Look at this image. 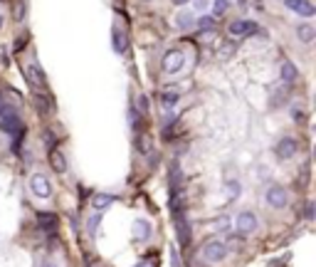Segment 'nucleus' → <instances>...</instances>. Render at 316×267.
I'll use <instances>...</instances> for the list:
<instances>
[{
    "instance_id": "obj_13",
    "label": "nucleus",
    "mask_w": 316,
    "mask_h": 267,
    "mask_svg": "<svg viewBox=\"0 0 316 267\" xmlns=\"http://www.w3.org/2000/svg\"><path fill=\"white\" fill-rule=\"evenodd\" d=\"M134 238L136 240H148L151 238V223L148 220H136V225H134Z\"/></svg>"
},
{
    "instance_id": "obj_6",
    "label": "nucleus",
    "mask_w": 316,
    "mask_h": 267,
    "mask_svg": "<svg viewBox=\"0 0 316 267\" xmlns=\"http://www.w3.org/2000/svg\"><path fill=\"white\" fill-rule=\"evenodd\" d=\"M30 190H32L35 198H50V196H52V185H50L47 176H42V173H32V178H30Z\"/></svg>"
},
{
    "instance_id": "obj_15",
    "label": "nucleus",
    "mask_w": 316,
    "mask_h": 267,
    "mask_svg": "<svg viewBox=\"0 0 316 267\" xmlns=\"http://www.w3.org/2000/svg\"><path fill=\"white\" fill-rule=\"evenodd\" d=\"M37 223H40V227H45V230H55L59 220H57L55 213H37Z\"/></svg>"
},
{
    "instance_id": "obj_30",
    "label": "nucleus",
    "mask_w": 316,
    "mask_h": 267,
    "mask_svg": "<svg viewBox=\"0 0 316 267\" xmlns=\"http://www.w3.org/2000/svg\"><path fill=\"white\" fill-rule=\"evenodd\" d=\"M292 117H294V122H304V111H301L299 106H294V109H292Z\"/></svg>"
},
{
    "instance_id": "obj_1",
    "label": "nucleus",
    "mask_w": 316,
    "mask_h": 267,
    "mask_svg": "<svg viewBox=\"0 0 316 267\" xmlns=\"http://www.w3.org/2000/svg\"><path fill=\"white\" fill-rule=\"evenodd\" d=\"M0 131L13 134L15 139H22V122L18 119V114L13 109H8L5 104L0 106Z\"/></svg>"
},
{
    "instance_id": "obj_24",
    "label": "nucleus",
    "mask_w": 316,
    "mask_h": 267,
    "mask_svg": "<svg viewBox=\"0 0 316 267\" xmlns=\"http://www.w3.org/2000/svg\"><path fill=\"white\" fill-rule=\"evenodd\" d=\"M27 77H30V82L37 87V84H42V74H40V69H37V64H30L27 67Z\"/></svg>"
},
{
    "instance_id": "obj_39",
    "label": "nucleus",
    "mask_w": 316,
    "mask_h": 267,
    "mask_svg": "<svg viewBox=\"0 0 316 267\" xmlns=\"http://www.w3.org/2000/svg\"><path fill=\"white\" fill-rule=\"evenodd\" d=\"M0 27H3V15H0Z\"/></svg>"
},
{
    "instance_id": "obj_25",
    "label": "nucleus",
    "mask_w": 316,
    "mask_h": 267,
    "mask_svg": "<svg viewBox=\"0 0 316 267\" xmlns=\"http://www.w3.org/2000/svg\"><path fill=\"white\" fill-rule=\"evenodd\" d=\"M99 223H101V215H99V213H94V215L87 220V233H89L92 238L97 235V227H99Z\"/></svg>"
},
{
    "instance_id": "obj_5",
    "label": "nucleus",
    "mask_w": 316,
    "mask_h": 267,
    "mask_svg": "<svg viewBox=\"0 0 316 267\" xmlns=\"http://www.w3.org/2000/svg\"><path fill=\"white\" fill-rule=\"evenodd\" d=\"M235 225H237V233H240V235H250V233L257 230L259 220H257V215L252 210H242V213H237Z\"/></svg>"
},
{
    "instance_id": "obj_18",
    "label": "nucleus",
    "mask_w": 316,
    "mask_h": 267,
    "mask_svg": "<svg viewBox=\"0 0 316 267\" xmlns=\"http://www.w3.org/2000/svg\"><path fill=\"white\" fill-rule=\"evenodd\" d=\"M114 52H118V55L126 52V35L118 30V27L114 30Z\"/></svg>"
},
{
    "instance_id": "obj_27",
    "label": "nucleus",
    "mask_w": 316,
    "mask_h": 267,
    "mask_svg": "<svg viewBox=\"0 0 316 267\" xmlns=\"http://www.w3.org/2000/svg\"><path fill=\"white\" fill-rule=\"evenodd\" d=\"M225 10H227V0H213V13L220 18V15H225Z\"/></svg>"
},
{
    "instance_id": "obj_16",
    "label": "nucleus",
    "mask_w": 316,
    "mask_h": 267,
    "mask_svg": "<svg viewBox=\"0 0 316 267\" xmlns=\"http://www.w3.org/2000/svg\"><path fill=\"white\" fill-rule=\"evenodd\" d=\"M225 193H227V201L232 203V201H237V198H240V193H242V185H240V181H227L225 183Z\"/></svg>"
},
{
    "instance_id": "obj_11",
    "label": "nucleus",
    "mask_w": 316,
    "mask_h": 267,
    "mask_svg": "<svg viewBox=\"0 0 316 267\" xmlns=\"http://www.w3.org/2000/svg\"><path fill=\"white\" fill-rule=\"evenodd\" d=\"M296 35H299V40H301L304 45H309V42H314V37H316V27H314L311 22H301V25L296 27Z\"/></svg>"
},
{
    "instance_id": "obj_28",
    "label": "nucleus",
    "mask_w": 316,
    "mask_h": 267,
    "mask_svg": "<svg viewBox=\"0 0 316 267\" xmlns=\"http://www.w3.org/2000/svg\"><path fill=\"white\" fill-rule=\"evenodd\" d=\"M13 18H15L18 22L25 18V3H18V5H15V10H13Z\"/></svg>"
},
{
    "instance_id": "obj_33",
    "label": "nucleus",
    "mask_w": 316,
    "mask_h": 267,
    "mask_svg": "<svg viewBox=\"0 0 316 267\" xmlns=\"http://www.w3.org/2000/svg\"><path fill=\"white\" fill-rule=\"evenodd\" d=\"M138 106H141V111H146V109H148V99H146V97H138Z\"/></svg>"
},
{
    "instance_id": "obj_4",
    "label": "nucleus",
    "mask_w": 316,
    "mask_h": 267,
    "mask_svg": "<svg viewBox=\"0 0 316 267\" xmlns=\"http://www.w3.org/2000/svg\"><path fill=\"white\" fill-rule=\"evenodd\" d=\"M183 64H185V55H183L180 50H168V52L163 55L161 69H163L166 74H178V72L183 69Z\"/></svg>"
},
{
    "instance_id": "obj_7",
    "label": "nucleus",
    "mask_w": 316,
    "mask_h": 267,
    "mask_svg": "<svg viewBox=\"0 0 316 267\" xmlns=\"http://www.w3.org/2000/svg\"><path fill=\"white\" fill-rule=\"evenodd\" d=\"M296 151H299V141H296V139H292V136H284L279 144L274 146V154H276V159H282V161H287V159L296 156Z\"/></svg>"
},
{
    "instance_id": "obj_9",
    "label": "nucleus",
    "mask_w": 316,
    "mask_h": 267,
    "mask_svg": "<svg viewBox=\"0 0 316 267\" xmlns=\"http://www.w3.org/2000/svg\"><path fill=\"white\" fill-rule=\"evenodd\" d=\"M255 30H257V22H252V20H235L227 27V32L232 37H245V35H252Z\"/></svg>"
},
{
    "instance_id": "obj_19",
    "label": "nucleus",
    "mask_w": 316,
    "mask_h": 267,
    "mask_svg": "<svg viewBox=\"0 0 316 267\" xmlns=\"http://www.w3.org/2000/svg\"><path fill=\"white\" fill-rule=\"evenodd\" d=\"M193 25H195V20H193L190 13L180 10V13L176 15V27H178V30H188V27H193Z\"/></svg>"
},
{
    "instance_id": "obj_34",
    "label": "nucleus",
    "mask_w": 316,
    "mask_h": 267,
    "mask_svg": "<svg viewBox=\"0 0 316 267\" xmlns=\"http://www.w3.org/2000/svg\"><path fill=\"white\" fill-rule=\"evenodd\" d=\"M195 8L198 10H205L208 8V0H195Z\"/></svg>"
},
{
    "instance_id": "obj_8",
    "label": "nucleus",
    "mask_w": 316,
    "mask_h": 267,
    "mask_svg": "<svg viewBox=\"0 0 316 267\" xmlns=\"http://www.w3.org/2000/svg\"><path fill=\"white\" fill-rule=\"evenodd\" d=\"M176 233H178V243H180L183 247H188V245H190V225H188L183 210L176 213Z\"/></svg>"
},
{
    "instance_id": "obj_21",
    "label": "nucleus",
    "mask_w": 316,
    "mask_h": 267,
    "mask_svg": "<svg viewBox=\"0 0 316 267\" xmlns=\"http://www.w3.org/2000/svg\"><path fill=\"white\" fill-rule=\"evenodd\" d=\"M217 25H215V18H200L198 20V32H203V35H208V32H213Z\"/></svg>"
},
{
    "instance_id": "obj_38",
    "label": "nucleus",
    "mask_w": 316,
    "mask_h": 267,
    "mask_svg": "<svg viewBox=\"0 0 316 267\" xmlns=\"http://www.w3.org/2000/svg\"><path fill=\"white\" fill-rule=\"evenodd\" d=\"M42 267H57V265H55V262H45Z\"/></svg>"
},
{
    "instance_id": "obj_2",
    "label": "nucleus",
    "mask_w": 316,
    "mask_h": 267,
    "mask_svg": "<svg viewBox=\"0 0 316 267\" xmlns=\"http://www.w3.org/2000/svg\"><path fill=\"white\" fill-rule=\"evenodd\" d=\"M227 252H230L227 243H225V240H217V238L208 240V243H205V247H203V257H205V262H210V265L222 262V260L227 257Z\"/></svg>"
},
{
    "instance_id": "obj_23",
    "label": "nucleus",
    "mask_w": 316,
    "mask_h": 267,
    "mask_svg": "<svg viewBox=\"0 0 316 267\" xmlns=\"http://www.w3.org/2000/svg\"><path fill=\"white\" fill-rule=\"evenodd\" d=\"M178 99H180L178 92H163V94H161V102H163L166 109H173V106L178 104Z\"/></svg>"
},
{
    "instance_id": "obj_35",
    "label": "nucleus",
    "mask_w": 316,
    "mask_h": 267,
    "mask_svg": "<svg viewBox=\"0 0 316 267\" xmlns=\"http://www.w3.org/2000/svg\"><path fill=\"white\" fill-rule=\"evenodd\" d=\"M230 3H232V5H245V0H227V5H230Z\"/></svg>"
},
{
    "instance_id": "obj_29",
    "label": "nucleus",
    "mask_w": 316,
    "mask_h": 267,
    "mask_svg": "<svg viewBox=\"0 0 316 267\" xmlns=\"http://www.w3.org/2000/svg\"><path fill=\"white\" fill-rule=\"evenodd\" d=\"M129 122H131L134 129H138V114H136V109H129Z\"/></svg>"
},
{
    "instance_id": "obj_12",
    "label": "nucleus",
    "mask_w": 316,
    "mask_h": 267,
    "mask_svg": "<svg viewBox=\"0 0 316 267\" xmlns=\"http://www.w3.org/2000/svg\"><path fill=\"white\" fill-rule=\"evenodd\" d=\"M50 164H52V168H55L57 173H64V171H67V159H64L62 151H57V148L50 151Z\"/></svg>"
},
{
    "instance_id": "obj_40",
    "label": "nucleus",
    "mask_w": 316,
    "mask_h": 267,
    "mask_svg": "<svg viewBox=\"0 0 316 267\" xmlns=\"http://www.w3.org/2000/svg\"><path fill=\"white\" fill-rule=\"evenodd\" d=\"M0 106H3V102H0Z\"/></svg>"
},
{
    "instance_id": "obj_26",
    "label": "nucleus",
    "mask_w": 316,
    "mask_h": 267,
    "mask_svg": "<svg viewBox=\"0 0 316 267\" xmlns=\"http://www.w3.org/2000/svg\"><path fill=\"white\" fill-rule=\"evenodd\" d=\"M230 223H232V220H230L227 215H220L213 225H215V230H220V233H222V230H230Z\"/></svg>"
},
{
    "instance_id": "obj_14",
    "label": "nucleus",
    "mask_w": 316,
    "mask_h": 267,
    "mask_svg": "<svg viewBox=\"0 0 316 267\" xmlns=\"http://www.w3.org/2000/svg\"><path fill=\"white\" fill-rule=\"evenodd\" d=\"M296 77H299L296 67H294L292 62H284V64H282V80H284V84H287V87H292V84L296 82Z\"/></svg>"
},
{
    "instance_id": "obj_10",
    "label": "nucleus",
    "mask_w": 316,
    "mask_h": 267,
    "mask_svg": "<svg viewBox=\"0 0 316 267\" xmlns=\"http://www.w3.org/2000/svg\"><path fill=\"white\" fill-rule=\"evenodd\" d=\"M284 5H287L292 13H299V15H304V18H311V15L316 13V8L309 3V0H284Z\"/></svg>"
},
{
    "instance_id": "obj_37",
    "label": "nucleus",
    "mask_w": 316,
    "mask_h": 267,
    "mask_svg": "<svg viewBox=\"0 0 316 267\" xmlns=\"http://www.w3.org/2000/svg\"><path fill=\"white\" fill-rule=\"evenodd\" d=\"M136 267H151V262H141V265H136Z\"/></svg>"
},
{
    "instance_id": "obj_31",
    "label": "nucleus",
    "mask_w": 316,
    "mask_h": 267,
    "mask_svg": "<svg viewBox=\"0 0 316 267\" xmlns=\"http://www.w3.org/2000/svg\"><path fill=\"white\" fill-rule=\"evenodd\" d=\"M242 240H245V235H240V233H237V235H230V238H227V243H230V245H237V243H242Z\"/></svg>"
},
{
    "instance_id": "obj_20",
    "label": "nucleus",
    "mask_w": 316,
    "mask_h": 267,
    "mask_svg": "<svg viewBox=\"0 0 316 267\" xmlns=\"http://www.w3.org/2000/svg\"><path fill=\"white\" fill-rule=\"evenodd\" d=\"M35 102H37V111H40V114H50V111H52V99H50L47 94H37Z\"/></svg>"
},
{
    "instance_id": "obj_32",
    "label": "nucleus",
    "mask_w": 316,
    "mask_h": 267,
    "mask_svg": "<svg viewBox=\"0 0 316 267\" xmlns=\"http://www.w3.org/2000/svg\"><path fill=\"white\" fill-rule=\"evenodd\" d=\"M306 220H314V203H306Z\"/></svg>"
},
{
    "instance_id": "obj_17",
    "label": "nucleus",
    "mask_w": 316,
    "mask_h": 267,
    "mask_svg": "<svg viewBox=\"0 0 316 267\" xmlns=\"http://www.w3.org/2000/svg\"><path fill=\"white\" fill-rule=\"evenodd\" d=\"M114 201H116V198H114V196H109V193H97V196H94V201H92V205H94V208H97V213H99V210L109 208Z\"/></svg>"
},
{
    "instance_id": "obj_22",
    "label": "nucleus",
    "mask_w": 316,
    "mask_h": 267,
    "mask_svg": "<svg viewBox=\"0 0 316 267\" xmlns=\"http://www.w3.org/2000/svg\"><path fill=\"white\" fill-rule=\"evenodd\" d=\"M235 50H237L235 42H222V47L217 50V60H230L235 55Z\"/></svg>"
},
{
    "instance_id": "obj_36",
    "label": "nucleus",
    "mask_w": 316,
    "mask_h": 267,
    "mask_svg": "<svg viewBox=\"0 0 316 267\" xmlns=\"http://www.w3.org/2000/svg\"><path fill=\"white\" fill-rule=\"evenodd\" d=\"M173 5H185V3H190V0H171Z\"/></svg>"
},
{
    "instance_id": "obj_3",
    "label": "nucleus",
    "mask_w": 316,
    "mask_h": 267,
    "mask_svg": "<svg viewBox=\"0 0 316 267\" xmlns=\"http://www.w3.org/2000/svg\"><path fill=\"white\" fill-rule=\"evenodd\" d=\"M264 201H267L272 208L282 210V208H287V203H289V193H287V188H284V185L272 183V185L267 188V193H264Z\"/></svg>"
}]
</instances>
